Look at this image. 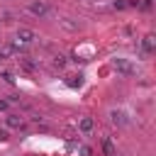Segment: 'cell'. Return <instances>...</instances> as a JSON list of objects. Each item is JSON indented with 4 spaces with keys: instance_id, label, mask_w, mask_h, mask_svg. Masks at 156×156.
Listing matches in <instances>:
<instances>
[{
    "instance_id": "1",
    "label": "cell",
    "mask_w": 156,
    "mask_h": 156,
    "mask_svg": "<svg viewBox=\"0 0 156 156\" xmlns=\"http://www.w3.org/2000/svg\"><path fill=\"white\" fill-rule=\"evenodd\" d=\"M29 12H32V15H39V17H44V15L49 12V5H46L44 0H37V2H32V5H29Z\"/></svg>"
},
{
    "instance_id": "2",
    "label": "cell",
    "mask_w": 156,
    "mask_h": 156,
    "mask_svg": "<svg viewBox=\"0 0 156 156\" xmlns=\"http://www.w3.org/2000/svg\"><path fill=\"white\" fill-rule=\"evenodd\" d=\"M17 39H20L22 44H29V41L34 39V32L27 29V27H20V29H17Z\"/></svg>"
},
{
    "instance_id": "3",
    "label": "cell",
    "mask_w": 156,
    "mask_h": 156,
    "mask_svg": "<svg viewBox=\"0 0 156 156\" xmlns=\"http://www.w3.org/2000/svg\"><path fill=\"white\" fill-rule=\"evenodd\" d=\"M110 119H112V124H117V127H124V124H127V117H124L122 110H112V112H110Z\"/></svg>"
},
{
    "instance_id": "4",
    "label": "cell",
    "mask_w": 156,
    "mask_h": 156,
    "mask_svg": "<svg viewBox=\"0 0 156 156\" xmlns=\"http://www.w3.org/2000/svg\"><path fill=\"white\" fill-rule=\"evenodd\" d=\"M93 127H95V122H93V117H80V122H78V129H80L83 134H88V132H93Z\"/></svg>"
},
{
    "instance_id": "5",
    "label": "cell",
    "mask_w": 156,
    "mask_h": 156,
    "mask_svg": "<svg viewBox=\"0 0 156 156\" xmlns=\"http://www.w3.org/2000/svg\"><path fill=\"white\" fill-rule=\"evenodd\" d=\"M115 68H117L119 73H124V76H129V73H134V68H132V66H129V63H127L124 58H117V61H115Z\"/></svg>"
},
{
    "instance_id": "6",
    "label": "cell",
    "mask_w": 156,
    "mask_h": 156,
    "mask_svg": "<svg viewBox=\"0 0 156 156\" xmlns=\"http://www.w3.org/2000/svg\"><path fill=\"white\" fill-rule=\"evenodd\" d=\"M61 27H63L66 32H78V22H73L71 17H63V20H61Z\"/></svg>"
},
{
    "instance_id": "7",
    "label": "cell",
    "mask_w": 156,
    "mask_h": 156,
    "mask_svg": "<svg viewBox=\"0 0 156 156\" xmlns=\"http://www.w3.org/2000/svg\"><path fill=\"white\" fill-rule=\"evenodd\" d=\"M5 122H7V127H12V129H20V127H22V117H20V115H7Z\"/></svg>"
},
{
    "instance_id": "8",
    "label": "cell",
    "mask_w": 156,
    "mask_h": 156,
    "mask_svg": "<svg viewBox=\"0 0 156 156\" xmlns=\"http://www.w3.org/2000/svg\"><path fill=\"white\" fill-rule=\"evenodd\" d=\"M141 46H144V51H146V54H151V51H154V37H151V34H146V37H144V41H141Z\"/></svg>"
},
{
    "instance_id": "9",
    "label": "cell",
    "mask_w": 156,
    "mask_h": 156,
    "mask_svg": "<svg viewBox=\"0 0 156 156\" xmlns=\"http://www.w3.org/2000/svg\"><path fill=\"white\" fill-rule=\"evenodd\" d=\"M54 66H56V68H63V66H66V58H63V56H56Z\"/></svg>"
},
{
    "instance_id": "10",
    "label": "cell",
    "mask_w": 156,
    "mask_h": 156,
    "mask_svg": "<svg viewBox=\"0 0 156 156\" xmlns=\"http://www.w3.org/2000/svg\"><path fill=\"white\" fill-rule=\"evenodd\" d=\"M0 141H7V132L5 129H0Z\"/></svg>"
},
{
    "instance_id": "11",
    "label": "cell",
    "mask_w": 156,
    "mask_h": 156,
    "mask_svg": "<svg viewBox=\"0 0 156 156\" xmlns=\"http://www.w3.org/2000/svg\"><path fill=\"white\" fill-rule=\"evenodd\" d=\"M0 110H7V100H0Z\"/></svg>"
},
{
    "instance_id": "12",
    "label": "cell",
    "mask_w": 156,
    "mask_h": 156,
    "mask_svg": "<svg viewBox=\"0 0 156 156\" xmlns=\"http://www.w3.org/2000/svg\"><path fill=\"white\" fill-rule=\"evenodd\" d=\"M2 58H5V51H0V61H2Z\"/></svg>"
}]
</instances>
